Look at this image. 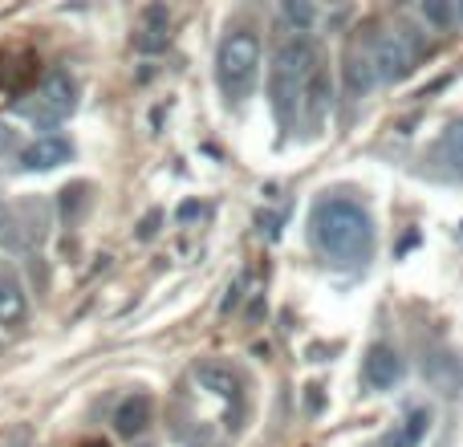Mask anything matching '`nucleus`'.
<instances>
[{
	"label": "nucleus",
	"instance_id": "nucleus-14",
	"mask_svg": "<svg viewBox=\"0 0 463 447\" xmlns=\"http://www.w3.org/2000/svg\"><path fill=\"white\" fill-rule=\"evenodd\" d=\"M435 155H439V163H448V167H459L463 171V122H451V127L443 130Z\"/></svg>",
	"mask_w": 463,
	"mask_h": 447
},
{
	"label": "nucleus",
	"instance_id": "nucleus-6",
	"mask_svg": "<svg viewBox=\"0 0 463 447\" xmlns=\"http://www.w3.org/2000/svg\"><path fill=\"white\" fill-rule=\"evenodd\" d=\"M374 73L383 81H402L411 73V62H415V53H411V41L402 37V33H391V37H383L378 41V49H374Z\"/></svg>",
	"mask_w": 463,
	"mask_h": 447
},
{
	"label": "nucleus",
	"instance_id": "nucleus-15",
	"mask_svg": "<svg viewBox=\"0 0 463 447\" xmlns=\"http://www.w3.org/2000/svg\"><path fill=\"white\" fill-rule=\"evenodd\" d=\"M419 13H423L427 24H439V29H448V24L456 21V5H451V0H423Z\"/></svg>",
	"mask_w": 463,
	"mask_h": 447
},
{
	"label": "nucleus",
	"instance_id": "nucleus-7",
	"mask_svg": "<svg viewBox=\"0 0 463 447\" xmlns=\"http://www.w3.org/2000/svg\"><path fill=\"white\" fill-rule=\"evenodd\" d=\"M24 318H29V297H24V285H21V277H16L13 264L0 261V326L21 329Z\"/></svg>",
	"mask_w": 463,
	"mask_h": 447
},
{
	"label": "nucleus",
	"instance_id": "nucleus-22",
	"mask_svg": "<svg viewBox=\"0 0 463 447\" xmlns=\"http://www.w3.org/2000/svg\"><path fill=\"white\" fill-rule=\"evenodd\" d=\"M378 447H415V443L407 440V432H402V427H394V432L383 435V443H378Z\"/></svg>",
	"mask_w": 463,
	"mask_h": 447
},
{
	"label": "nucleus",
	"instance_id": "nucleus-25",
	"mask_svg": "<svg viewBox=\"0 0 463 447\" xmlns=\"http://www.w3.org/2000/svg\"><path fill=\"white\" fill-rule=\"evenodd\" d=\"M5 224H8V208H5V204H0V228H5Z\"/></svg>",
	"mask_w": 463,
	"mask_h": 447
},
{
	"label": "nucleus",
	"instance_id": "nucleus-8",
	"mask_svg": "<svg viewBox=\"0 0 463 447\" xmlns=\"http://www.w3.org/2000/svg\"><path fill=\"white\" fill-rule=\"evenodd\" d=\"M70 155H73L70 138L41 135L37 143H29L21 151V167H29V171H53V167H61V163H70Z\"/></svg>",
	"mask_w": 463,
	"mask_h": 447
},
{
	"label": "nucleus",
	"instance_id": "nucleus-18",
	"mask_svg": "<svg viewBox=\"0 0 463 447\" xmlns=\"http://www.w3.org/2000/svg\"><path fill=\"white\" fill-rule=\"evenodd\" d=\"M280 13H285V21L288 24H297V29H309L313 24V5H305V0H285V5H280Z\"/></svg>",
	"mask_w": 463,
	"mask_h": 447
},
{
	"label": "nucleus",
	"instance_id": "nucleus-10",
	"mask_svg": "<svg viewBox=\"0 0 463 447\" xmlns=\"http://www.w3.org/2000/svg\"><path fill=\"white\" fill-rule=\"evenodd\" d=\"M423 378L435 386V391H443V395H456L459 386H463V362L456 358V354H427L423 358Z\"/></svg>",
	"mask_w": 463,
	"mask_h": 447
},
{
	"label": "nucleus",
	"instance_id": "nucleus-21",
	"mask_svg": "<svg viewBox=\"0 0 463 447\" xmlns=\"http://www.w3.org/2000/svg\"><path fill=\"white\" fill-rule=\"evenodd\" d=\"M159 224H163V212L159 208L146 212L143 224H138V240H155V236H159Z\"/></svg>",
	"mask_w": 463,
	"mask_h": 447
},
{
	"label": "nucleus",
	"instance_id": "nucleus-1",
	"mask_svg": "<svg viewBox=\"0 0 463 447\" xmlns=\"http://www.w3.org/2000/svg\"><path fill=\"white\" fill-rule=\"evenodd\" d=\"M313 240L334 264L358 269L374 256V220L354 200H321L313 208Z\"/></svg>",
	"mask_w": 463,
	"mask_h": 447
},
{
	"label": "nucleus",
	"instance_id": "nucleus-4",
	"mask_svg": "<svg viewBox=\"0 0 463 447\" xmlns=\"http://www.w3.org/2000/svg\"><path fill=\"white\" fill-rule=\"evenodd\" d=\"M78 106V86L65 70H53L45 81H41V94H37V119L41 122H61L65 114Z\"/></svg>",
	"mask_w": 463,
	"mask_h": 447
},
{
	"label": "nucleus",
	"instance_id": "nucleus-5",
	"mask_svg": "<svg viewBox=\"0 0 463 447\" xmlns=\"http://www.w3.org/2000/svg\"><path fill=\"white\" fill-rule=\"evenodd\" d=\"M399 378H402L399 350H394V346H386V342H374L366 350V358H362V383H366L370 391H391Z\"/></svg>",
	"mask_w": 463,
	"mask_h": 447
},
{
	"label": "nucleus",
	"instance_id": "nucleus-19",
	"mask_svg": "<svg viewBox=\"0 0 463 447\" xmlns=\"http://www.w3.org/2000/svg\"><path fill=\"white\" fill-rule=\"evenodd\" d=\"M143 21H146V29H155V33H167V21H171V13L163 5H146L143 8Z\"/></svg>",
	"mask_w": 463,
	"mask_h": 447
},
{
	"label": "nucleus",
	"instance_id": "nucleus-3",
	"mask_svg": "<svg viewBox=\"0 0 463 447\" xmlns=\"http://www.w3.org/2000/svg\"><path fill=\"white\" fill-rule=\"evenodd\" d=\"M256 73H260V37L248 29L228 33L216 53V78L228 102H240V98L252 94Z\"/></svg>",
	"mask_w": 463,
	"mask_h": 447
},
{
	"label": "nucleus",
	"instance_id": "nucleus-9",
	"mask_svg": "<svg viewBox=\"0 0 463 447\" xmlns=\"http://www.w3.org/2000/svg\"><path fill=\"white\" fill-rule=\"evenodd\" d=\"M151 415H155L151 395H127V399L118 403V411H114V432L135 440V435H143L146 427H151Z\"/></svg>",
	"mask_w": 463,
	"mask_h": 447
},
{
	"label": "nucleus",
	"instance_id": "nucleus-20",
	"mask_svg": "<svg viewBox=\"0 0 463 447\" xmlns=\"http://www.w3.org/2000/svg\"><path fill=\"white\" fill-rule=\"evenodd\" d=\"M135 49H143V53H155V49H167V33L143 29V33L135 37Z\"/></svg>",
	"mask_w": 463,
	"mask_h": 447
},
{
	"label": "nucleus",
	"instance_id": "nucleus-11",
	"mask_svg": "<svg viewBox=\"0 0 463 447\" xmlns=\"http://www.w3.org/2000/svg\"><path fill=\"white\" fill-rule=\"evenodd\" d=\"M195 383L208 395H216V399H236L240 395V378L228 366H220V362H200L195 366Z\"/></svg>",
	"mask_w": 463,
	"mask_h": 447
},
{
	"label": "nucleus",
	"instance_id": "nucleus-12",
	"mask_svg": "<svg viewBox=\"0 0 463 447\" xmlns=\"http://www.w3.org/2000/svg\"><path fill=\"white\" fill-rule=\"evenodd\" d=\"M301 106H305V119H309V122H321V114L329 110V73L321 70V65L309 73V81H305Z\"/></svg>",
	"mask_w": 463,
	"mask_h": 447
},
{
	"label": "nucleus",
	"instance_id": "nucleus-27",
	"mask_svg": "<svg viewBox=\"0 0 463 447\" xmlns=\"http://www.w3.org/2000/svg\"><path fill=\"white\" fill-rule=\"evenodd\" d=\"M459 16H463V8H459Z\"/></svg>",
	"mask_w": 463,
	"mask_h": 447
},
{
	"label": "nucleus",
	"instance_id": "nucleus-16",
	"mask_svg": "<svg viewBox=\"0 0 463 447\" xmlns=\"http://www.w3.org/2000/svg\"><path fill=\"white\" fill-rule=\"evenodd\" d=\"M86 204H90L86 184H73V187H65V192H61V216H65V220H78L81 212H86Z\"/></svg>",
	"mask_w": 463,
	"mask_h": 447
},
{
	"label": "nucleus",
	"instance_id": "nucleus-2",
	"mask_svg": "<svg viewBox=\"0 0 463 447\" xmlns=\"http://www.w3.org/2000/svg\"><path fill=\"white\" fill-rule=\"evenodd\" d=\"M317 70V53L305 37H293L277 49L272 57V73H269V98H272V114L280 122H288L301 106V90L309 81V73Z\"/></svg>",
	"mask_w": 463,
	"mask_h": 447
},
{
	"label": "nucleus",
	"instance_id": "nucleus-23",
	"mask_svg": "<svg viewBox=\"0 0 463 447\" xmlns=\"http://www.w3.org/2000/svg\"><path fill=\"white\" fill-rule=\"evenodd\" d=\"M200 212H203V208H200V204H195V200H187V204H184V208H179V220H184V224H187V220H195V216H200Z\"/></svg>",
	"mask_w": 463,
	"mask_h": 447
},
{
	"label": "nucleus",
	"instance_id": "nucleus-24",
	"mask_svg": "<svg viewBox=\"0 0 463 447\" xmlns=\"http://www.w3.org/2000/svg\"><path fill=\"white\" fill-rule=\"evenodd\" d=\"M236 301H240V285H232V289H228V297H224V305H220V309L228 313V309H232V305H236Z\"/></svg>",
	"mask_w": 463,
	"mask_h": 447
},
{
	"label": "nucleus",
	"instance_id": "nucleus-26",
	"mask_svg": "<svg viewBox=\"0 0 463 447\" xmlns=\"http://www.w3.org/2000/svg\"><path fill=\"white\" fill-rule=\"evenodd\" d=\"M459 232H463V224H459Z\"/></svg>",
	"mask_w": 463,
	"mask_h": 447
},
{
	"label": "nucleus",
	"instance_id": "nucleus-13",
	"mask_svg": "<svg viewBox=\"0 0 463 447\" xmlns=\"http://www.w3.org/2000/svg\"><path fill=\"white\" fill-rule=\"evenodd\" d=\"M374 62L370 57H350L345 62V94L350 98H366L370 94V86H374Z\"/></svg>",
	"mask_w": 463,
	"mask_h": 447
},
{
	"label": "nucleus",
	"instance_id": "nucleus-17",
	"mask_svg": "<svg viewBox=\"0 0 463 447\" xmlns=\"http://www.w3.org/2000/svg\"><path fill=\"white\" fill-rule=\"evenodd\" d=\"M399 427L407 432V440L419 447V443H423V435H427V427H431V411H427V407H415Z\"/></svg>",
	"mask_w": 463,
	"mask_h": 447
}]
</instances>
